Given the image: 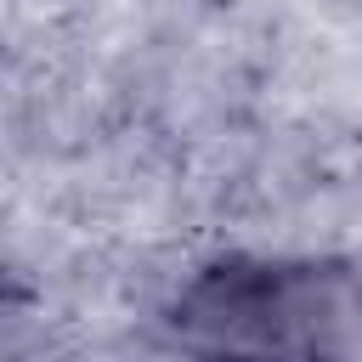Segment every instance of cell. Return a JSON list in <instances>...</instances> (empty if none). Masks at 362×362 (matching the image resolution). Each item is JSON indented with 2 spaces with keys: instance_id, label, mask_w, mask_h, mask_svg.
<instances>
[{
  "instance_id": "6da1fadb",
  "label": "cell",
  "mask_w": 362,
  "mask_h": 362,
  "mask_svg": "<svg viewBox=\"0 0 362 362\" xmlns=\"http://www.w3.org/2000/svg\"><path fill=\"white\" fill-rule=\"evenodd\" d=\"M345 311V283L328 266L221 260L175 300V328L209 351H317Z\"/></svg>"
}]
</instances>
